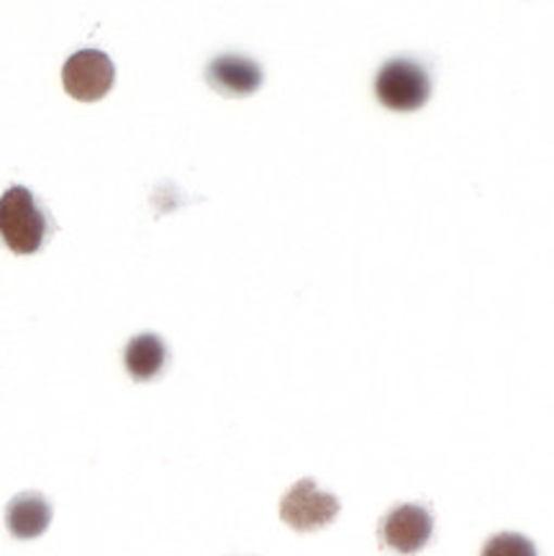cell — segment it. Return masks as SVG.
<instances>
[{
	"label": "cell",
	"instance_id": "1",
	"mask_svg": "<svg viewBox=\"0 0 554 556\" xmlns=\"http://www.w3.org/2000/svg\"><path fill=\"white\" fill-rule=\"evenodd\" d=\"M49 233V216L37 195L13 185L0 198V239L16 254H37Z\"/></svg>",
	"mask_w": 554,
	"mask_h": 556
},
{
	"label": "cell",
	"instance_id": "2",
	"mask_svg": "<svg viewBox=\"0 0 554 556\" xmlns=\"http://www.w3.org/2000/svg\"><path fill=\"white\" fill-rule=\"evenodd\" d=\"M375 92H378V101L390 111H416L429 101L431 80L421 64L398 56L380 67Z\"/></svg>",
	"mask_w": 554,
	"mask_h": 556
},
{
	"label": "cell",
	"instance_id": "3",
	"mask_svg": "<svg viewBox=\"0 0 554 556\" xmlns=\"http://www.w3.org/2000/svg\"><path fill=\"white\" fill-rule=\"evenodd\" d=\"M116 80V67L101 49H80L62 67V85L77 101L92 103L109 96Z\"/></svg>",
	"mask_w": 554,
	"mask_h": 556
},
{
	"label": "cell",
	"instance_id": "4",
	"mask_svg": "<svg viewBox=\"0 0 554 556\" xmlns=\"http://www.w3.org/2000/svg\"><path fill=\"white\" fill-rule=\"evenodd\" d=\"M339 516V501L322 493L314 480H301L288 490L280 503V518L295 531H316Z\"/></svg>",
	"mask_w": 554,
	"mask_h": 556
},
{
	"label": "cell",
	"instance_id": "5",
	"mask_svg": "<svg viewBox=\"0 0 554 556\" xmlns=\"http://www.w3.org/2000/svg\"><path fill=\"white\" fill-rule=\"evenodd\" d=\"M435 531V520L421 505H398L380 523L382 544L398 554H416Z\"/></svg>",
	"mask_w": 554,
	"mask_h": 556
},
{
	"label": "cell",
	"instance_id": "6",
	"mask_svg": "<svg viewBox=\"0 0 554 556\" xmlns=\"http://www.w3.org/2000/svg\"><path fill=\"white\" fill-rule=\"evenodd\" d=\"M205 80L224 96H252L262 85V67L250 56L222 54L209 64Z\"/></svg>",
	"mask_w": 554,
	"mask_h": 556
},
{
	"label": "cell",
	"instance_id": "7",
	"mask_svg": "<svg viewBox=\"0 0 554 556\" xmlns=\"http://www.w3.org/2000/svg\"><path fill=\"white\" fill-rule=\"evenodd\" d=\"M52 523V505L39 493H21L5 508V526L16 539H37Z\"/></svg>",
	"mask_w": 554,
	"mask_h": 556
},
{
	"label": "cell",
	"instance_id": "8",
	"mask_svg": "<svg viewBox=\"0 0 554 556\" xmlns=\"http://www.w3.org/2000/svg\"><path fill=\"white\" fill-rule=\"evenodd\" d=\"M126 369L137 382L154 380L167 365V346L158 333H141L134 337L124 354Z\"/></svg>",
	"mask_w": 554,
	"mask_h": 556
},
{
	"label": "cell",
	"instance_id": "9",
	"mask_svg": "<svg viewBox=\"0 0 554 556\" xmlns=\"http://www.w3.org/2000/svg\"><path fill=\"white\" fill-rule=\"evenodd\" d=\"M482 556H537V546L521 533H499L488 541Z\"/></svg>",
	"mask_w": 554,
	"mask_h": 556
}]
</instances>
